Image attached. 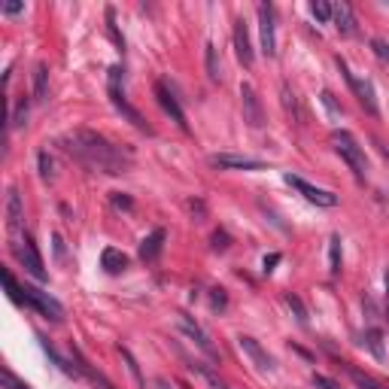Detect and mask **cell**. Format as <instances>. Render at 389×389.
Wrapping results in <instances>:
<instances>
[{"instance_id":"cell-31","label":"cell","mask_w":389,"mask_h":389,"mask_svg":"<svg viewBox=\"0 0 389 389\" xmlns=\"http://www.w3.org/2000/svg\"><path fill=\"white\" fill-rule=\"evenodd\" d=\"M350 377H353V383L359 386V389H386V386H381V383H374L371 377H365V374H359V371H350Z\"/></svg>"},{"instance_id":"cell-10","label":"cell","mask_w":389,"mask_h":389,"mask_svg":"<svg viewBox=\"0 0 389 389\" xmlns=\"http://www.w3.org/2000/svg\"><path fill=\"white\" fill-rule=\"evenodd\" d=\"M258 34H262V52L268 58L277 55V37H274V6L258 4Z\"/></svg>"},{"instance_id":"cell-11","label":"cell","mask_w":389,"mask_h":389,"mask_svg":"<svg viewBox=\"0 0 389 389\" xmlns=\"http://www.w3.org/2000/svg\"><path fill=\"white\" fill-rule=\"evenodd\" d=\"M240 100H244V122L249 128H262L265 125V110H262V100H258L256 88L249 86V82L240 86Z\"/></svg>"},{"instance_id":"cell-29","label":"cell","mask_w":389,"mask_h":389,"mask_svg":"<svg viewBox=\"0 0 389 389\" xmlns=\"http://www.w3.org/2000/svg\"><path fill=\"white\" fill-rule=\"evenodd\" d=\"M310 13L317 15L319 22H331V6L322 4V0H313V4H310Z\"/></svg>"},{"instance_id":"cell-25","label":"cell","mask_w":389,"mask_h":389,"mask_svg":"<svg viewBox=\"0 0 389 389\" xmlns=\"http://www.w3.org/2000/svg\"><path fill=\"white\" fill-rule=\"evenodd\" d=\"M40 347L46 350V356H49V359H52V362H55V365H58V368H61V371H64V374H77V368H70L67 362H64V359L58 356V350H55V347H52V344H49V341H46V338H40Z\"/></svg>"},{"instance_id":"cell-21","label":"cell","mask_w":389,"mask_h":389,"mask_svg":"<svg viewBox=\"0 0 389 389\" xmlns=\"http://www.w3.org/2000/svg\"><path fill=\"white\" fill-rule=\"evenodd\" d=\"M365 347L374 353V359H381V362L386 359V350H383V335H381V329H368V331H365Z\"/></svg>"},{"instance_id":"cell-27","label":"cell","mask_w":389,"mask_h":389,"mask_svg":"<svg viewBox=\"0 0 389 389\" xmlns=\"http://www.w3.org/2000/svg\"><path fill=\"white\" fill-rule=\"evenodd\" d=\"M4 286H6V295H9V301H15V304H25V295H22V289L15 286V280H13V274L9 271H4Z\"/></svg>"},{"instance_id":"cell-13","label":"cell","mask_w":389,"mask_h":389,"mask_svg":"<svg viewBox=\"0 0 389 389\" xmlns=\"http://www.w3.org/2000/svg\"><path fill=\"white\" fill-rule=\"evenodd\" d=\"M210 164L222 171H265V161L246 159V155H210Z\"/></svg>"},{"instance_id":"cell-41","label":"cell","mask_w":389,"mask_h":389,"mask_svg":"<svg viewBox=\"0 0 389 389\" xmlns=\"http://www.w3.org/2000/svg\"><path fill=\"white\" fill-rule=\"evenodd\" d=\"M277 262H280V253H271V256H265V262H262V265H265V274H271Z\"/></svg>"},{"instance_id":"cell-44","label":"cell","mask_w":389,"mask_h":389,"mask_svg":"<svg viewBox=\"0 0 389 389\" xmlns=\"http://www.w3.org/2000/svg\"><path fill=\"white\" fill-rule=\"evenodd\" d=\"M155 389H171V383L168 381H155Z\"/></svg>"},{"instance_id":"cell-6","label":"cell","mask_w":389,"mask_h":389,"mask_svg":"<svg viewBox=\"0 0 389 389\" xmlns=\"http://www.w3.org/2000/svg\"><path fill=\"white\" fill-rule=\"evenodd\" d=\"M338 70L344 73L347 86L353 88V95H356V100H359V104H362V107H365L371 116H377V113H381V110H377V98H374V86H371V82H368V79H359L356 73L347 67V61H341V58H338Z\"/></svg>"},{"instance_id":"cell-43","label":"cell","mask_w":389,"mask_h":389,"mask_svg":"<svg viewBox=\"0 0 389 389\" xmlns=\"http://www.w3.org/2000/svg\"><path fill=\"white\" fill-rule=\"evenodd\" d=\"M386 322H389V271H386Z\"/></svg>"},{"instance_id":"cell-16","label":"cell","mask_w":389,"mask_h":389,"mask_svg":"<svg viewBox=\"0 0 389 389\" xmlns=\"http://www.w3.org/2000/svg\"><path fill=\"white\" fill-rule=\"evenodd\" d=\"M164 237H168V231H164V228H152L150 235L140 240V258H143V262H155V258L161 256Z\"/></svg>"},{"instance_id":"cell-22","label":"cell","mask_w":389,"mask_h":389,"mask_svg":"<svg viewBox=\"0 0 389 389\" xmlns=\"http://www.w3.org/2000/svg\"><path fill=\"white\" fill-rule=\"evenodd\" d=\"M283 107H286V113L292 116V122H298L301 125V107H298V98H295V91L289 86H283Z\"/></svg>"},{"instance_id":"cell-14","label":"cell","mask_w":389,"mask_h":389,"mask_svg":"<svg viewBox=\"0 0 389 389\" xmlns=\"http://www.w3.org/2000/svg\"><path fill=\"white\" fill-rule=\"evenodd\" d=\"M235 49H237V58L244 67H253L256 55H253V43H249V31H246V22L237 18L235 22Z\"/></svg>"},{"instance_id":"cell-34","label":"cell","mask_w":389,"mask_h":389,"mask_svg":"<svg viewBox=\"0 0 389 389\" xmlns=\"http://www.w3.org/2000/svg\"><path fill=\"white\" fill-rule=\"evenodd\" d=\"M371 49H374V55L381 61H389V43L386 40H381V37H377V40H371Z\"/></svg>"},{"instance_id":"cell-30","label":"cell","mask_w":389,"mask_h":389,"mask_svg":"<svg viewBox=\"0 0 389 389\" xmlns=\"http://www.w3.org/2000/svg\"><path fill=\"white\" fill-rule=\"evenodd\" d=\"M119 353H122V359H125V362H128V371H131V374H134V381H137V383H140V386H146V383H143V377H140V368H137V362H134V356H131V353H128V350H125V347H119Z\"/></svg>"},{"instance_id":"cell-33","label":"cell","mask_w":389,"mask_h":389,"mask_svg":"<svg viewBox=\"0 0 389 389\" xmlns=\"http://www.w3.org/2000/svg\"><path fill=\"white\" fill-rule=\"evenodd\" d=\"M313 386L317 389H344L338 381H331V377H326V374H313Z\"/></svg>"},{"instance_id":"cell-2","label":"cell","mask_w":389,"mask_h":389,"mask_svg":"<svg viewBox=\"0 0 389 389\" xmlns=\"http://www.w3.org/2000/svg\"><path fill=\"white\" fill-rule=\"evenodd\" d=\"M122 67H119V64H113V67H110V82H107V91H110V100H113V107L119 110V113H122L125 119H128V122H131L134 128H137V131H146V134H152V128L150 125H146V119L140 116V113H137V110L131 107V104H128V100H125V95H122Z\"/></svg>"},{"instance_id":"cell-39","label":"cell","mask_w":389,"mask_h":389,"mask_svg":"<svg viewBox=\"0 0 389 389\" xmlns=\"http://www.w3.org/2000/svg\"><path fill=\"white\" fill-rule=\"evenodd\" d=\"M228 235L225 231H216V235H213V249H228Z\"/></svg>"},{"instance_id":"cell-18","label":"cell","mask_w":389,"mask_h":389,"mask_svg":"<svg viewBox=\"0 0 389 389\" xmlns=\"http://www.w3.org/2000/svg\"><path fill=\"white\" fill-rule=\"evenodd\" d=\"M6 225H9V231H18V225H22V194H18V189H9V198H6Z\"/></svg>"},{"instance_id":"cell-26","label":"cell","mask_w":389,"mask_h":389,"mask_svg":"<svg viewBox=\"0 0 389 389\" xmlns=\"http://www.w3.org/2000/svg\"><path fill=\"white\" fill-rule=\"evenodd\" d=\"M286 304H289V310L295 313V319H298L301 322V326H308V308H304V304H301V298H298V295H286Z\"/></svg>"},{"instance_id":"cell-7","label":"cell","mask_w":389,"mask_h":389,"mask_svg":"<svg viewBox=\"0 0 389 389\" xmlns=\"http://www.w3.org/2000/svg\"><path fill=\"white\" fill-rule=\"evenodd\" d=\"M177 326H180V331H183V335H186V338H192L194 344H198V350H201L204 356L216 362V359H219V353H216V347H213L210 335H207V331H204V329L198 326V322H194V319L189 317V313H180V317H177Z\"/></svg>"},{"instance_id":"cell-8","label":"cell","mask_w":389,"mask_h":389,"mask_svg":"<svg viewBox=\"0 0 389 389\" xmlns=\"http://www.w3.org/2000/svg\"><path fill=\"white\" fill-rule=\"evenodd\" d=\"M237 347L244 350V353L253 359V365L258 368V371H265V374H271V371H277V362H274V356L268 353V350L258 344L256 338H249V335H240L237 338Z\"/></svg>"},{"instance_id":"cell-45","label":"cell","mask_w":389,"mask_h":389,"mask_svg":"<svg viewBox=\"0 0 389 389\" xmlns=\"http://www.w3.org/2000/svg\"><path fill=\"white\" fill-rule=\"evenodd\" d=\"M381 152H383V155H386V159H389V152H386V150H383V146H381Z\"/></svg>"},{"instance_id":"cell-23","label":"cell","mask_w":389,"mask_h":389,"mask_svg":"<svg viewBox=\"0 0 389 389\" xmlns=\"http://www.w3.org/2000/svg\"><path fill=\"white\" fill-rule=\"evenodd\" d=\"M329 274H341V235L329 240Z\"/></svg>"},{"instance_id":"cell-35","label":"cell","mask_w":389,"mask_h":389,"mask_svg":"<svg viewBox=\"0 0 389 389\" xmlns=\"http://www.w3.org/2000/svg\"><path fill=\"white\" fill-rule=\"evenodd\" d=\"M40 177L43 180H52V159L46 152H40Z\"/></svg>"},{"instance_id":"cell-37","label":"cell","mask_w":389,"mask_h":389,"mask_svg":"<svg viewBox=\"0 0 389 389\" xmlns=\"http://www.w3.org/2000/svg\"><path fill=\"white\" fill-rule=\"evenodd\" d=\"M113 204L119 210H131L134 204H131V198H128V194H122V192H113Z\"/></svg>"},{"instance_id":"cell-36","label":"cell","mask_w":389,"mask_h":389,"mask_svg":"<svg viewBox=\"0 0 389 389\" xmlns=\"http://www.w3.org/2000/svg\"><path fill=\"white\" fill-rule=\"evenodd\" d=\"M319 98H322V104H326V107H329V113H331V116H335V119H338V116H341V107L335 104V98H331V91H322V95H319Z\"/></svg>"},{"instance_id":"cell-42","label":"cell","mask_w":389,"mask_h":389,"mask_svg":"<svg viewBox=\"0 0 389 389\" xmlns=\"http://www.w3.org/2000/svg\"><path fill=\"white\" fill-rule=\"evenodd\" d=\"M22 9H25V4H15L13 0V4H4V15H18Z\"/></svg>"},{"instance_id":"cell-3","label":"cell","mask_w":389,"mask_h":389,"mask_svg":"<svg viewBox=\"0 0 389 389\" xmlns=\"http://www.w3.org/2000/svg\"><path fill=\"white\" fill-rule=\"evenodd\" d=\"M331 143H335V152L350 164V171H353L359 180H365L368 159H365V150L356 143V137L350 131H335V134H331Z\"/></svg>"},{"instance_id":"cell-32","label":"cell","mask_w":389,"mask_h":389,"mask_svg":"<svg viewBox=\"0 0 389 389\" xmlns=\"http://www.w3.org/2000/svg\"><path fill=\"white\" fill-rule=\"evenodd\" d=\"M25 119H27V100L22 98V100L15 104V113H13V119H9V122H13L15 128H22V125H25Z\"/></svg>"},{"instance_id":"cell-12","label":"cell","mask_w":389,"mask_h":389,"mask_svg":"<svg viewBox=\"0 0 389 389\" xmlns=\"http://www.w3.org/2000/svg\"><path fill=\"white\" fill-rule=\"evenodd\" d=\"M155 100L161 104V110L171 116V122H177L183 131H189V122H186V113H183V107L177 104V98H173V91L164 86V82H155Z\"/></svg>"},{"instance_id":"cell-28","label":"cell","mask_w":389,"mask_h":389,"mask_svg":"<svg viewBox=\"0 0 389 389\" xmlns=\"http://www.w3.org/2000/svg\"><path fill=\"white\" fill-rule=\"evenodd\" d=\"M107 31H110V37H113V43L119 46V49H125V37H122V34H119V27H116L113 9H107Z\"/></svg>"},{"instance_id":"cell-5","label":"cell","mask_w":389,"mask_h":389,"mask_svg":"<svg viewBox=\"0 0 389 389\" xmlns=\"http://www.w3.org/2000/svg\"><path fill=\"white\" fill-rule=\"evenodd\" d=\"M13 253H15V258L22 262V268L34 277L37 283H49V274H46V265H43V258H40V253H37V246H34V240H31V237L18 240V244L13 246Z\"/></svg>"},{"instance_id":"cell-17","label":"cell","mask_w":389,"mask_h":389,"mask_svg":"<svg viewBox=\"0 0 389 389\" xmlns=\"http://www.w3.org/2000/svg\"><path fill=\"white\" fill-rule=\"evenodd\" d=\"M100 268H104L107 274H122L128 268V256L116 246H104V253H100Z\"/></svg>"},{"instance_id":"cell-1","label":"cell","mask_w":389,"mask_h":389,"mask_svg":"<svg viewBox=\"0 0 389 389\" xmlns=\"http://www.w3.org/2000/svg\"><path fill=\"white\" fill-rule=\"evenodd\" d=\"M61 146L79 164H86L91 171H100V173H113V177L128 173V168L134 161V152L128 146L122 150L119 143H110L104 134H95V131H77V134L64 137Z\"/></svg>"},{"instance_id":"cell-24","label":"cell","mask_w":389,"mask_h":389,"mask_svg":"<svg viewBox=\"0 0 389 389\" xmlns=\"http://www.w3.org/2000/svg\"><path fill=\"white\" fill-rule=\"evenodd\" d=\"M204 58H207V77L213 82H219L222 79V73H219V55H216V46L207 43V49H204Z\"/></svg>"},{"instance_id":"cell-9","label":"cell","mask_w":389,"mask_h":389,"mask_svg":"<svg viewBox=\"0 0 389 389\" xmlns=\"http://www.w3.org/2000/svg\"><path fill=\"white\" fill-rule=\"evenodd\" d=\"M283 180L289 183V186H292L295 192H301L310 204H317V207H335V204H338V194H331V192H326V189L310 186V183H304L301 177H292V173H286Z\"/></svg>"},{"instance_id":"cell-4","label":"cell","mask_w":389,"mask_h":389,"mask_svg":"<svg viewBox=\"0 0 389 389\" xmlns=\"http://www.w3.org/2000/svg\"><path fill=\"white\" fill-rule=\"evenodd\" d=\"M22 295H25V308L37 310L40 317L52 319V322H61V319H64V308L52 298L49 292H40L37 286H22Z\"/></svg>"},{"instance_id":"cell-38","label":"cell","mask_w":389,"mask_h":389,"mask_svg":"<svg viewBox=\"0 0 389 389\" xmlns=\"http://www.w3.org/2000/svg\"><path fill=\"white\" fill-rule=\"evenodd\" d=\"M4 389H31V386L22 383V381H15V377L9 374V371H4Z\"/></svg>"},{"instance_id":"cell-19","label":"cell","mask_w":389,"mask_h":389,"mask_svg":"<svg viewBox=\"0 0 389 389\" xmlns=\"http://www.w3.org/2000/svg\"><path fill=\"white\" fill-rule=\"evenodd\" d=\"M34 100H49V67L46 64H37L34 70Z\"/></svg>"},{"instance_id":"cell-15","label":"cell","mask_w":389,"mask_h":389,"mask_svg":"<svg viewBox=\"0 0 389 389\" xmlns=\"http://www.w3.org/2000/svg\"><path fill=\"white\" fill-rule=\"evenodd\" d=\"M331 22H335V27H338V34H341V37H353V34H356L353 9H350V4H344V0L331 6Z\"/></svg>"},{"instance_id":"cell-40","label":"cell","mask_w":389,"mask_h":389,"mask_svg":"<svg viewBox=\"0 0 389 389\" xmlns=\"http://www.w3.org/2000/svg\"><path fill=\"white\" fill-rule=\"evenodd\" d=\"M228 304V298H225V289H213V308L216 310H222Z\"/></svg>"},{"instance_id":"cell-20","label":"cell","mask_w":389,"mask_h":389,"mask_svg":"<svg viewBox=\"0 0 389 389\" xmlns=\"http://www.w3.org/2000/svg\"><path fill=\"white\" fill-rule=\"evenodd\" d=\"M189 368H192L194 374H201V381L207 383L210 389H228V386H225V383H222L219 377H216V371H213L210 365H204V362H189Z\"/></svg>"}]
</instances>
